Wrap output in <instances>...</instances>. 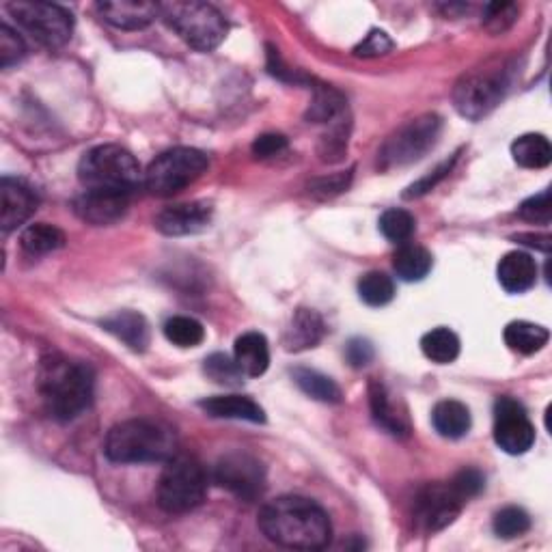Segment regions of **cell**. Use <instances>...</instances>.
Returning <instances> with one entry per match:
<instances>
[{
  "label": "cell",
  "instance_id": "2",
  "mask_svg": "<svg viewBox=\"0 0 552 552\" xmlns=\"http://www.w3.org/2000/svg\"><path fill=\"white\" fill-rule=\"evenodd\" d=\"M104 453L117 464L169 462L177 455V438L169 425L151 419H130L108 432Z\"/></svg>",
  "mask_w": 552,
  "mask_h": 552
},
{
  "label": "cell",
  "instance_id": "37",
  "mask_svg": "<svg viewBox=\"0 0 552 552\" xmlns=\"http://www.w3.org/2000/svg\"><path fill=\"white\" fill-rule=\"evenodd\" d=\"M348 134H350V119L339 117L333 121V128L322 138L320 156L324 162H337L343 158L345 149H348Z\"/></svg>",
  "mask_w": 552,
  "mask_h": 552
},
{
  "label": "cell",
  "instance_id": "38",
  "mask_svg": "<svg viewBox=\"0 0 552 552\" xmlns=\"http://www.w3.org/2000/svg\"><path fill=\"white\" fill-rule=\"evenodd\" d=\"M518 18V7L514 3H490L483 7V26L494 35L505 33Z\"/></svg>",
  "mask_w": 552,
  "mask_h": 552
},
{
  "label": "cell",
  "instance_id": "10",
  "mask_svg": "<svg viewBox=\"0 0 552 552\" xmlns=\"http://www.w3.org/2000/svg\"><path fill=\"white\" fill-rule=\"evenodd\" d=\"M507 87L505 72H473L455 85L453 104L462 117L477 121L501 104Z\"/></svg>",
  "mask_w": 552,
  "mask_h": 552
},
{
  "label": "cell",
  "instance_id": "21",
  "mask_svg": "<svg viewBox=\"0 0 552 552\" xmlns=\"http://www.w3.org/2000/svg\"><path fill=\"white\" fill-rule=\"evenodd\" d=\"M233 358L242 369L244 378H259L264 376L270 367V348L268 339L261 333H244L238 337L236 348H233Z\"/></svg>",
  "mask_w": 552,
  "mask_h": 552
},
{
  "label": "cell",
  "instance_id": "46",
  "mask_svg": "<svg viewBox=\"0 0 552 552\" xmlns=\"http://www.w3.org/2000/svg\"><path fill=\"white\" fill-rule=\"evenodd\" d=\"M350 175H335L330 179H322V182L315 184V192H322V195H335V192H341L348 188Z\"/></svg>",
  "mask_w": 552,
  "mask_h": 552
},
{
  "label": "cell",
  "instance_id": "14",
  "mask_svg": "<svg viewBox=\"0 0 552 552\" xmlns=\"http://www.w3.org/2000/svg\"><path fill=\"white\" fill-rule=\"evenodd\" d=\"M0 229L5 233L18 229L29 220L35 210H37V195L35 190L22 182V179H13V177H3L0 182Z\"/></svg>",
  "mask_w": 552,
  "mask_h": 552
},
{
  "label": "cell",
  "instance_id": "44",
  "mask_svg": "<svg viewBox=\"0 0 552 552\" xmlns=\"http://www.w3.org/2000/svg\"><path fill=\"white\" fill-rule=\"evenodd\" d=\"M287 147V138L281 134H261L253 143V154L257 158H272L279 156Z\"/></svg>",
  "mask_w": 552,
  "mask_h": 552
},
{
  "label": "cell",
  "instance_id": "11",
  "mask_svg": "<svg viewBox=\"0 0 552 552\" xmlns=\"http://www.w3.org/2000/svg\"><path fill=\"white\" fill-rule=\"evenodd\" d=\"M214 481L220 488L236 494L240 501L253 503L266 490V471L253 455L233 451L216 462Z\"/></svg>",
  "mask_w": 552,
  "mask_h": 552
},
{
  "label": "cell",
  "instance_id": "15",
  "mask_svg": "<svg viewBox=\"0 0 552 552\" xmlns=\"http://www.w3.org/2000/svg\"><path fill=\"white\" fill-rule=\"evenodd\" d=\"M212 223V207L201 201L179 203L167 207L156 216V229L164 236L179 238V236H195V233L205 231Z\"/></svg>",
  "mask_w": 552,
  "mask_h": 552
},
{
  "label": "cell",
  "instance_id": "7",
  "mask_svg": "<svg viewBox=\"0 0 552 552\" xmlns=\"http://www.w3.org/2000/svg\"><path fill=\"white\" fill-rule=\"evenodd\" d=\"M207 169V156L192 147L164 151L145 171V186L156 197H173L192 186Z\"/></svg>",
  "mask_w": 552,
  "mask_h": 552
},
{
  "label": "cell",
  "instance_id": "24",
  "mask_svg": "<svg viewBox=\"0 0 552 552\" xmlns=\"http://www.w3.org/2000/svg\"><path fill=\"white\" fill-rule=\"evenodd\" d=\"M369 402H371V414L380 427H384L386 432L393 436H408L410 434V425L406 414H399V410L393 408L391 395L386 393L384 384L380 382H371L369 386Z\"/></svg>",
  "mask_w": 552,
  "mask_h": 552
},
{
  "label": "cell",
  "instance_id": "9",
  "mask_svg": "<svg viewBox=\"0 0 552 552\" xmlns=\"http://www.w3.org/2000/svg\"><path fill=\"white\" fill-rule=\"evenodd\" d=\"M7 9L20 24V29L46 48L65 46L74 33L72 13L59 5L20 0V3H11Z\"/></svg>",
  "mask_w": 552,
  "mask_h": 552
},
{
  "label": "cell",
  "instance_id": "3",
  "mask_svg": "<svg viewBox=\"0 0 552 552\" xmlns=\"http://www.w3.org/2000/svg\"><path fill=\"white\" fill-rule=\"evenodd\" d=\"M93 371L85 363L52 361L44 365L39 391L52 419L72 421L93 402Z\"/></svg>",
  "mask_w": 552,
  "mask_h": 552
},
{
  "label": "cell",
  "instance_id": "12",
  "mask_svg": "<svg viewBox=\"0 0 552 552\" xmlns=\"http://www.w3.org/2000/svg\"><path fill=\"white\" fill-rule=\"evenodd\" d=\"M494 440L505 453L522 455L535 443V427L524 406L514 397H499L494 404Z\"/></svg>",
  "mask_w": 552,
  "mask_h": 552
},
{
  "label": "cell",
  "instance_id": "32",
  "mask_svg": "<svg viewBox=\"0 0 552 552\" xmlns=\"http://www.w3.org/2000/svg\"><path fill=\"white\" fill-rule=\"evenodd\" d=\"M345 108L348 106H345V98L339 91L330 87H320L315 89V98L309 106L307 119L315 123H333L345 115Z\"/></svg>",
  "mask_w": 552,
  "mask_h": 552
},
{
  "label": "cell",
  "instance_id": "1",
  "mask_svg": "<svg viewBox=\"0 0 552 552\" xmlns=\"http://www.w3.org/2000/svg\"><path fill=\"white\" fill-rule=\"evenodd\" d=\"M259 529L270 542L292 550H322L333 540L324 509L305 496H279L259 514Z\"/></svg>",
  "mask_w": 552,
  "mask_h": 552
},
{
  "label": "cell",
  "instance_id": "28",
  "mask_svg": "<svg viewBox=\"0 0 552 552\" xmlns=\"http://www.w3.org/2000/svg\"><path fill=\"white\" fill-rule=\"evenodd\" d=\"M20 244L24 248V253H29L33 257H41L59 251V248L65 246V233L48 223H35L31 227H26Z\"/></svg>",
  "mask_w": 552,
  "mask_h": 552
},
{
  "label": "cell",
  "instance_id": "42",
  "mask_svg": "<svg viewBox=\"0 0 552 552\" xmlns=\"http://www.w3.org/2000/svg\"><path fill=\"white\" fill-rule=\"evenodd\" d=\"M393 50V41L384 31H371L361 44L356 46L358 57H382V54H389Z\"/></svg>",
  "mask_w": 552,
  "mask_h": 552
},
{
  "label": "cell",
  "instance_id": "35",
  "mask_svg": "<svg viewBox=\"0 0 552 552\" xmlns=\"http://www.w3.org/2000/svg\"><path fill=\"white\" fill-rule=\"evenodd\" d=\"M205 374L210 376L216 384H225V386H240L244 382L242 369L238 367L236 358H229L225 354H212L205 358Z\"/></svg>",
  "mask_w": 552,
  "mask_h": 552
},
{
  "label": "cell",
  "instance_id": "19",
  "mask_svg": "<svg viewBox=\"0 0 552 552\" xmlns=\"http://www.w3.org/2000/svg\"><path fill=\"white\" fill-rule=\"evenodd\" d=\"M102 326L106 333L117 337L121 343H126L134 352H145L151 341L149 324L145 317L136 311H119L106 317Z\"/></svg>",
  "mask_w": 552,
  "mask_h": 552
},
{
  "label": "cell",
  "instance_id": "26",
  "mask_svg": "<svg viewBox=\"0 0 552 552\" xmlns=\"http://www.w3.org/2000/svg\"><path fill=\"white\" fill-rule=\"evenodd\" d=\"M505 343L509 345V350H514L518 354L531 356L535 352L544 350V345L550 339L548 328L540 324H531V322H512L505 328Z\"/></svg>",
  "mask_w": 552,
  "mask_h": 552
},
{
  "label": "cell",
  "instance_id": "41",
  "mask_svg": "<svg viewBox=\"0 0 552 552\" xmlns=\"http://www.w3.org/2000/svg\"><path fill=\"white\" fill-rule=\"evenodd\" d=\"M483 483H486V479H483L481 471H477V468H464V471H460L449 481V486L466 503L483 490Z\"/></svg>",
  "mask_w": 552,
  "mask_h": 552
},
{
  "label": "cell",
  "instance_id": "8",
  "mask_svg": "<svg viewBox=\"0 0 552 552\" xmlns=\"http://www.w3.org/2000/svg\"><path fill=\"white\" fill-rule=\"evenodd\" d=\"M443 132V119L438 115H423L399 128L380 149V167L395 169L419 162L427 151H432Z\"/></svg>",
  "mask_w": 552,
  "mask_h": 552
},
{
  "label": "cell",
  "instance_id": "22",
  "mask_svg": "<svg viewBox=\"0 0 552 552\" xmlns=\"http://www.w3.org/2000/svg\"><path fill=\"white\" fill-rule=\"evenodd\" d=\"M324 337L322 317L311 309H298L285 333V348L289 352H302L315 348Z\"/></svg>",
  "mask_w": 552,
  "mask_h": 552
},
{
  "label": "cell",
  "instance_id": "45",
  "mask_svg": "<svg viewBox=\"0 0 552 552\" xmlns=\"http://www.w3.org/2000/svg\"><path fill=\"white\" fill-rule=\"evenodd\" d=\"M345 356L352 367L361 369L367 367L371 361H374V345H371L367 339H352L345 348Z\"/></svg>",
  "mask_w": 552,
  "mask_h": 552
},
{
  "label": "cell",
  "instance_id": "30",
  "mask_svg": "<svg viewBox=\"0 0 552 552\" xmlns=\"http://www.w3.org/2000/svg\"><path fill=\"white\" fill-rule=\"evenodd\" d=\"M294 380L305 391L309 397L317 399V402L324 404H339L341 402V389L333 378H328L320 371L307 369V367H298L294 369Z\"/></svg>",
  "mask_w": 552,
  "mask_h": 552
},
{
  "label": "cell",
  "instance_id": "18",
  "mask_svg": "<svg viewBox=\"0 0 552 552\" xmlns=\"http://www.w3.org/2000/svg\"><path fill=\"white\" fill-rule=\"evenodd\" d=\"M210 417L214 419H236V421H251L264 423L266 412L251 397L244 395H216L207 397L199 404Z\"/></svg>",
  "mask_w": 552,
  "mask_h": 552
},
{
  "label": "cell",
  "instance_id": "17",
  "mask_svg": "<svg viewBox=\"0 0 552 552\" xmlns=\"http://www.w3.org/2000/svg\"><path fill=\"white\" fill-rule=\"evenodd\" d=\"M100 16L123 31H141L160 16V5L145 0H106L98 3Z\"/></svg>",
  "mask_w": 552,
  "mask_h": 552
},
{
  "label": "cell",
  "instance_id": "40",
  "mask_svg": "<svg viewBox=\"0 0 552 552\" xmlns=\"http://www.w3.org/2000/svg\"><path fill=\"white\" fill-rule=\"evenodd\" d=\"M520 218L529 220V223H535V225H550V218H552V203H550V192L544 190L540 192V195H535L531 199L524 201L520 205Z\"/></svg>",
  "mask_w": 552,
  "mask_h": 552
},
{
  "label": "cell",
  "instance_id": "6",
  "mask_svg": "<svg viewBox=\"0 0 552 552\" xmlns=\"http://www.w3.org/2000/svg\"><path fill=\"white\" fill-rule=\"evenodd\" d=\"M207 494V475L190 455H173L158 481V505L169 514H186Z\"/></svg>",
  "mask_w": 552,
  "mask_h": 552
},
{
  "label": "cell",
  "instance_id": "16",
  "mask_svg": "<svg viewBox=\"0 0 552 552\" xmlns=\"http://www.w3.org/2000/svg\"><path fill=\"white\" fill-rule=\"evenodd\" d=\"M130 195L108 190H85L76 199L74 210L76 214L91 225H113L128 212Z\"/></svg>",
  "mask_w": 552,
  "mask_h": 552
},
{
  "label": "cell",
  "instance_id": "20",
  "mask_svg": "<svg viewBox=\"0 0 552 552\" xmlns=\"http://www.w3.org/2000/svg\"><path fill=\"white\" fill-rule=\"evenodd\" d=\"M499 283L503 285L505 292L509 294H522L531 289L537 281V264L535 259L527 253H507L501 261H499Z\"/></svg>",
  "mask_w": 552,
  "mask_h": 552
},
{
  "label": "cell",
  "instance_id": "25",
  "mask_svg": "<svg viewBox=\"0 0 552 552\" xmlns=\"http://www.w3.org/2000/svg\"><path fill=\"white\" fill-rule=\"evenodd\" d=\"M432 255L425 251L423 246L417 244H402L397 248V253L393 257V268L397 276L406 283L414 281H423L427 274L432 270Z\"/></svg>",
  "mask_w": 552,
  "mask_h": 552
},
{
  "label": "cell",
  "instance_id": "43",
  "mask_svg": "<svg viewBox=\"0 0 552 552\" xmlns=\"http://www.w3.org/2000/svg\"><path fill=\"white\" fill-rule=\"evenodd\" d=\"M453 162H455V158L449 160V162L440 164V167H436L430 175H425L423 179H419L417 184H412L404 197H406V199H414V197H421V195H425V192H430L432 188H436V184L440 182V179H445V177L449 175V171H451V167H453Z\"/></svg>",
  "mask_w": 552,
  "mask_h": 552
},
{
  "label": "cell",
  "instance_id": "5",
  "mask_svg": "<svg viewBox=\"0 0 552 552\" xmlns=\"http://www.w3.org/2000/svg\"><path fill=\"white\" fill-rule=\"evenodd\" d=\"M160 16L171 29L182 37L190 48L199 52H212L223 44L227 35V22L220 11L207 3H164Z\"/></svg>",
  "mask_w": 552,
  "mask_h": 552
},
{
  "label": "cell",
  "instance_id": "34",
  "mask_svg": "<svg viewBox=\"0 0 552 552\" xmlns=\"http://www.w3.org/2000/svg\"><path fill=\"white\" fill-rule=\"evenodd\" d=\"M414 218L406 210H386L380 216V231L386 240L395 244H406L414 236Z\"/></svg>",
  "mask_w": 552,
  "mask_h": 552
},
{
  "label": "cell",
  "instance_id": "4",
  "mask_svg": "<svg viewBox=\"0 0 552 552\" xmlns=\"http://www.w3.org/2000/svg\"><path fill=\"white\" fill-rule=\"evenodd\" d=\"M141 164L128 149L100 145L87 151L78 164V179L85 190H108L132 195L141 184Z\"/></svg>",
  "mask_w": 552,
  "mask_h": 552
},
{
  "label": "cell",
  "instance_id": "36",
  "mask_svg": "<svg viewBox=\"0 0 552 552\" xmlns=\"http://www.w3.org/2000/svg\"><path fill=\"white\" fill-rule=\"evenodd\" d=\"M531 529V518L522 507H505L494 516V531L505 540H514Z\"/></svg>",
  "mask_w": 552,
  "mask_h": 552
},
{
  "label": "cell",
  "instance_id": "23",
  "mask_svg": "<svg viewBox=\"0 0 552 552\" xmlns=\"http://www.w3.org/2000/svg\"><path fill=\"white\" fill-rule=\"evenodd\" d=\"M432 423L436 427V432L443 438L458 440L471 430V410L462 402H458V399H443V402H438L434 406Z\"/></svg>",
  "mask_w": 552,
  "mask_h": 552
},
{
  "label": "cell",
  "instance_id": "13",
  "mask_svg": "<svg viewBox=\"0 0 552 552\" xmlns=\"http://www.w3.org/2000/svg\"><path fill=\"white\" fill-rule=\"evenodd\" d=\"M464 501L449 483H430L414 499V518L427 533L443 531L460 516Z\"/></svg>",
  "mask_w": 552,
  "mask_h": 552
},
{
  "label": "cell",
  "instance_id": "29",
  "mask_svg": "<svg viewBox=\"0 0 552 552\" xmlns=\"http://www.w3.org/2000/svg\"><path fill=\"white\" fill-rule=\"evenodd\" d=\"M421 350L432 363L449 365L460 356V339L453 333V330L440 326V328H434V330H430V333L423 335Z\"/></svg>",
  "mask_w": 552,
  "mask_h": 552
},
{
  "label": "cell",
  "instance_id": "39",
  "mask_svg": "<svg viewBox=\"0 0 552 552\" xmlns=\"http://www.w3.org/2000/svg\"><path fill=\"white\" fill-rule=\"evenodd\" d=\"M24 54H26V46L22 37L13 29H9L7 24L0 26V65L7 69L13 63L22 61Z\"/></svg>",
  "mask_w": 552,
  "mask_h": 552
},
{
  "label": "cell",
  "instance_id": "27",
  "mask_svg": "<svg viewBox=\"0 0 552 552\" xmlns=\"http://www.w3.org/2000/svg\"><path fill=\"white\" fill-rule=\"evenodd\" d=\"M512 156L524 169H546L552 160V147L544 134H524L514 141Z\"/></svg>",
  "mask_w": 552,
  "mask_h": 552
},
{
  "label": "cell",
  "instance_id": "33",
  "mask_svg": "<svg viewBox=\"0 0 552 552\" xmlns=\"http://www.w3.org/2000/svg\"><path fill=\"white\" fill-rule=\"evenodd\" d=\"M164 335L177 348H197L205 339V328L195 317L175 315L164 324Z\"/></svg>",
  "mask_w": 552,
  "mask_h": 552
},
{
  "label": "cell",
  "instance_id": "31",
  "mask_svg": "<svg viewBox=\"0 0 552 552\" xmlns=\"http://www.w3.org/2000/svg\"><path fill=\"white\" fill-rule=\"evenodd\" d=\"M358 294L361 300L369 307H384L395 298V283L389 274L384 272H367L361 281H358Z\"/></svg>",
  "mask_w": 552,
  "mask_h": 552
}]
</instances>
